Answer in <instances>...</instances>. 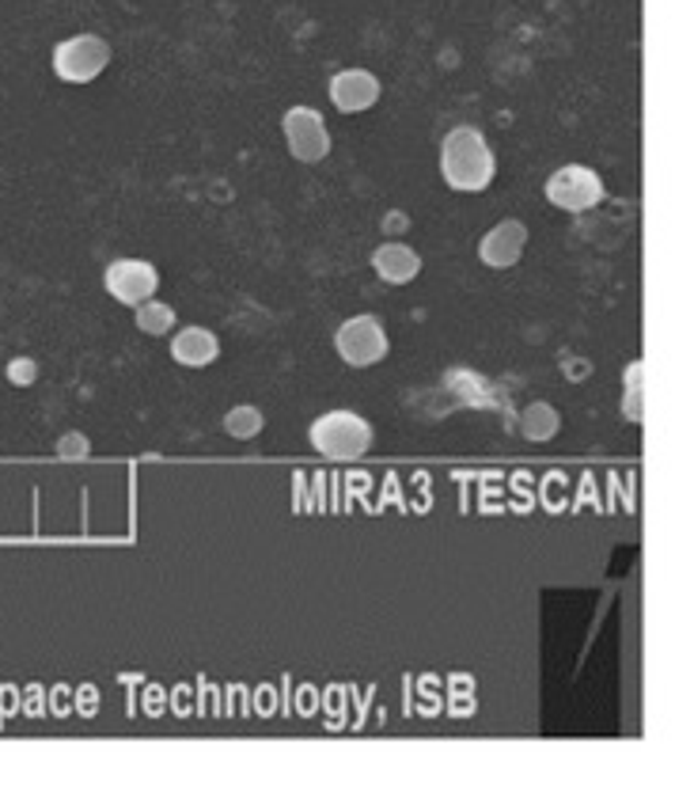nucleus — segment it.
Returning <instances> with one entry per match:
<instances>
[{"instance_id": "nucleus-7", "label": "nucleus", "mask_w": 694, "mask_h": 809, "mask_svg": "<svg viewBox=\"0 0 694 809\" xmlns=\"http://www.w3.org/2000/svg\"><path fill=\"white\" fill-rule=\"evenodd\" d=\"M103 289L118 300V305L137 308L141 300L156 297V289H160V270L145 259H118L103 270Z\"/></svg>"}, {"instance_id": "nucleus-3", "label": "nucleus", "mask_w": 694, "mask_h": 809, "mask_svg": "<svg viewBox=\"0 0 694 809\" xmlns=\"http://www.w3.org/2000/svg\"><path fill=\"white\" fill-rule=\"evenodd\" d=\"M53 72L65 85H91L99 80L110 66V42L103 34H72V39H61L53 46Z\"/></svg>"}, {"instance_id": "nucleus-10", "label": "nucleus", "mask_w": 694, "mask_h": 809, "mask_svg": "<svg viewBox=\"0 0 694 809\" xmlns=\"http://www.w3.org/2000/svg\"><path fill=\"white\" fill-rule=\"evenodd\" d=\"M373 270L387 285H410L422 274V255L403 240H387L373 251Z\"/></svg>"}, {"instance_id": "nucleus-14", "label": "nucleus", "mask_w": 694, "mask_h": 809, "mask_svg": "<svg viewBox=\"0 0 694 809\" xmlns=\"http://www.w3.org/2000/svg\"><path fill=\"white\" fill-rule=\"evenodd\" d=\"M225 430H228V437H236V441H251L266 430V418H262V411L251 407V403H239V407H231L225 415Z\"/></svg>"}, {"instance_id": "nucleus-1", "label": "nucleus", "mask_w": 694, "mask_h": 809, "mask_svg": "<svg viewBox=\"0 0 694 809\" xmlns=\"http://www.w3.org/2000/svg\"><path fill=\"white\" fill-rule=\"evenodd\" d=\"M497 156L489 149L486 134L475 126H456L440 141V179L456 195H483L494 187Z\"/></svg>"}, {"instance_id": "nucleus-12", "label": "nucleus", "mask_w": 694, "mask_h": 809, "mask_svg": "<svg viewBox=\"0 0 694 809\" xmlns=\"http://www.w3.org/2000/svg\"><path fill=\"white\" fill-rule=\"evenodd\" d=\"M558 430H562V415L554 411V403L535 399V403H527V407H524L520 434L527 441H551L554 434H558Z\"/></svg>"}, {"instance_id": "nucleus-16", "label": "nucleus", "mask_w": 694, "mask_h": 809, "mask_svg": "<svg viewBox=\"0 0 694 809\" xmlns=\"http://www.w3.org/2000/svg\"><path fill=\"white\" fill-rule=\"evenodd\" d=\"M58 456L61 460H88L91 456V441L80 434V430H69V434L58 437Z\"/></svg>"}, {"instance_id": "nucleus-15", "label": "nucleus", "mask_w": 694, "mask_h": 809, "mask_svg": "<svg viewBox=\"0 0 694 809\" xmlns=\"http://www.w3.org/2000/svg\"><path fill=\"white\" fill-rule=\"evenodd\" d=\"M4 376H8V384H16V388H31V384L39 381V362H34V357H12V362L4 365Z\"/></svg>"}, {"instance_id": "nucleus-5", "label": "nucleus", "mask_w": 694, "mask_h": 809, "mask_svg": "<svg viewBox=\"0 0 694 809\" xmlns=\"http://www.w3.org/2000/svg\"><path fill=\"white\" fill-rule=\"evenodd\" d=\"M335 351L349 369H373L391 351V338L376 316H349L335 330Z\"/></svg>"}, {"instance_id": "nucleus-11", "label": "nucleus", "mask_w": 694, "mask_h": 809, "mask_svg": "<svg viewBox=\"0 0 694 809\" xmlns=\"http://www.w3.org/2000/svg\"><path fill=\"white\" fill-rule=\"evenodd\" d=\"M171 357L182 369H206L220 357V338L209 327H179L171 330Z\"/></svg>"}, {"instance_id": "nucleus-4", "label": "nucleus", "mask_w": 694, "mask_h": 809, "mask_svg": "<svg viewBox=\"0 0 694 809\" xmlns=\"http://www.w3.org/2000/svg\"><path fill=\"white\" fill-rule=\"evenodd\" d=\"M543 195L554 209H566V214H588L599 201L607 198V187L599 179V171L585 168V164H566V168L551 171Z\"/></svg>"}, {"instance_id": "nucleus-8", "label": "nucleus", "mask_w": 694, "mask_h": 809, "mask_svg": "<svg viewBox=\"0 0 694 809\" xmlns=\"http://www.w3.org/2000/svg\"><path fill=\"white\" fill-rule=\"evenodd\" d=\"M379 77L373 69H341L330 77V103H335L341 115H365L379 103Z\"/></svg>"}, {"instance_id": "nucleus-2", "label": "nucleus", "mask_w": 694, "mask_h": 809, "mask_svg": "<svg viewBox=\"0 0 694 809\" xmlns=\"http://www.w3.org/2000/svg\"><path fill=\"white\" fill-rule=\"evenodd\" d=\"M308 437L311 448L327 460H360L376 441L368 418H360L357 411H327V415L311 422Z\"/></svg>"}, {"instance_id": "nucleus-6", "label": "nucleus", "mask_w": 694, "mask_h": 809, "mask_svg": "<svg viewBox=\"0 0 694 809\" xmlns=\"http://www.w3.org/2000/svg\"><path fill=\"white\" fill-rule=\"evenodd\" d=\"M281 134L289 152L300 164H323L330 156V130L327 118L316 107H289L281 118Z\"/></svg>"}, {"instance_id": "nucleus-9", "label": "nucleus", "mask_w": 694, "mask_h": 809, "mask_svg": "<svg viewBox=\"0 0 694 809\" xmlns=\"http://www.w3.org/2000/svg\"><path fill=\"white\" fill-rule=\"evenodd\" d=\"M524 247H527V225L516 217H508L478 240V259L486 266H494V270H508V266H516L524 259Z\"/></svg>"}, {"instance_id": "nucleus-13", "label": "nucleus", "mask_w": 694, "mask_h": 809, "mask_svg": "<svg viewBox=\"0 0 694 809\" xmlns=\"http://www.w3.org/2000/svg\"><path fill=\"white\" fill-rule=\"evenodd\" d=\"M133 324H137V330H141V335L163 338V335H171V330H175L179 316H175L171 305H163V300L148 297V300H141V305L133 308Z\"/></svg>"}]
</instances>
